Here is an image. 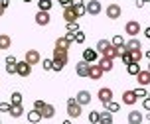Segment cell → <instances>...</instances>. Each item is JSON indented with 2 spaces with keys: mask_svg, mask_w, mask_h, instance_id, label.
<instances>
[{
  "mask_svg": "<svg viewBox=\"0 0 150 124\" xmlns=\"http://www.w3.org/2000/svg\"><path fill=\"white\" fill-rule=\"evenodd\" d=\"M146 57H148V59H150V49H148V51H146Z\"/></svg>",
  "mask_w": 150,
  "mask_h": 124,
  "instance_id": "cell-51",
  "label": "cell"
},
{
  "mask_svg": "<svg viewBox=\"0 0 150 124\" xmlns=\"http://www.w3.org/2000/svg\"><path fill=\"white\" fill-rule=\"evenodd\" d=\"M97 97H99V101L103 102V106H107V104L112 101V89L101 87V89H99V93H97Z\"/></svg>",
  "mask_w": 150,
  "mask_h": 124,
  "instance_id": "cell-3",
  "label": "cell"
},
{
  "mask_svg": "<svg viewBox=\"0 0 150 124\" xmlns=\"http://www.w3.org/2000/svg\"><path fill=\"white\" fill-rule=\"evenodd\" d=\"M6 63H14V65H16L18 61H16V57H14V55H8V57H6Z\"/></svg>",
  "mask_w": 150,
  "mask_h": 124,
  "instance_id": "cell-46",
  "label": "cell"
},
{
  "mask_svg": "<svg viewBox=\"0 0 150 124\" xmlns=\"http://www.w3.org/2000/svg\"><path fill=\"white\" fill-rule=\"evenodd\" d=\"M99 67H101L103 71H111V69H112V59L101 57V59H99Z\"/></svg>",
  "mask_w": 150,
  "mask_h": 124,
  "instance_id": "cell-23",
  "label": "cell"
},
{
  "mask_svg": "<svg viewBox=\"0 0 150 124\" xmlns=\"http://www.w3.org/2000/svg\"><path fill=\"white\" fill-rule=\"evenodd\" d=\"M120 14H122V8H120L119 4H109V6H107V18L117 20V18H120Z\"/></svg>",
  "mask_w": 150,
  "mask_h": 124,
  "instance_id": "cell-8",
  "label": "cell"
},
{
  "mask_svg": "<svg viewBox=\"0 0 150 124\" xmlns=\"http://www.w3.org/2000/svg\"><path fill=\"white\" fill-rule=\"evenodd\" d=\"M99 59V53H97V49H83V61H87V63H95Z\"/></svg>",
  "mask_w": 150,
  "mask_h": 124,
  "instance_id": "cell-14",
  "label": "cell"
},
{
  "mask_svg": "<svg viewBox=\"0 0 150 124\" xmlns=\"http://www.w3.org/2000/svg\"><path fill=\"white\" fill-rule=\"evenodd\" d=\"M53 116H55V106L45 102V106L42 108V118H53Z\"/></svg>",
  "mask_w": 150,
  "mask_h": 124,
  "instance_id": "cell-18",
  "label": "cell"
},
{
  "mask_svg": "<svg viewBox=\"0 0 150 124\" xmlns=\"http://www.w3.org/2000/svg\"><path fill=\"white\" fill-rule=\"evenodd\" d=\"M103 73H105V71L99 67V63H91V67H89V77L93 81H99L101 77H103Z\"/></svg>",
  "mask_w": 150,
  "mask_h": 124,
  "instance_id": "cell-11",
  "label": "cell"
},
{
  "mask_svg": "<svg viewBox=\"0 0 150 124\" xmlns=\"http://www.w3.org/2000/svg\"><path fill=\"white\" fill-rule=\"evenodd\" d=\"M44 106H45L44 101H36V102H34V110H40V112H42V108H44Z\"/></svg>",
  "mask_w": 150,
  "mask_h": 124,
  "instance_id": "cell-41",
  "label": "cell"
},
{
  "mask_svg": "<svg viewBox=\"0 0 150 124\" xmlns=\"http://www.w3.org/2000/svg\"><path fill=\"white\" fill-rule=\"evenodd\" d=\"M28 120H30L32 124H38L42 120V112H40V110H30V112H28Z\"/></svg>",
  "mask_w": 150,
  "mask_h": 124,
  "instance_id": "cell-25",
  "label": "cell"
},
{
  "mask_svg": "<svg viewBox=\"0 0 150 124\" xmlns=\"http://www.w3.org/2000/svg\"><path fill=\"white\" fill-rule=\"evenodd\" d=\"M63 18H65V22L67 24H73V22H77V12H75V6L71 4V6H67V8H63Z\"/></svg>",
  "mask_w": 150,
  "mask_h": 124,
  "instance_id": "cell-7",
  "label": "cell"
},
{
  "mask_svg": "<svg viewBox=\"0 0 150 124\" xmlns=\"http://www.w3.org/2000/svg\"><path fill=\"white\" fill-rule=\"evenodd\" d=\"M146 71H148V73H150V63H148V69H146Z\"/></svg>",
  "mask_w": 150,
  "mask_h": 124,
  "instance_id": "cell-53",
  "label": "cell"
},
{
  "mask_svg": "<svg viewBox=\"0 0 150 124\" xmlns=\"http://www.w3.org/2000/svg\"><path fill=\"white\" fill-rule=\"evenodd\" d=\"M130 53V59H132V63H140V59H142V51L136 49V51H128Z\"/></svg>",
  "mask_w": 150,
  "mask_h": 124,
  "instance_id": "cell-30",
  "label": "cell"
},
{
  "mask_svg": "<svg viewBox=\"0 0 150 124\" xmlns=\"http://www.w3.org/2000/svg\"><path fill=\"white\" fill-rule=\"evenodd\" d=\"M12 45V39H10V36H6V34H0V49H8Z\"/></svg>",
  "mask_w": 150,
  "mask_h": 124,
  "instance_id": "cell-26",
  "label": "cell"
},
{
  "mask_svg": "<svg viewBox=\"0 0 150 124\" xmlns=\"http://www.w3.org/2000/svg\"><path fill=\"white\" fill-rule=\"evenodd\" d=\"M81 112H83L81 104L75 101V99H67V114H69V118H79Z\"/></svg>",
  "mask_w": 150,
  "mask_h": 124,
  "instance_id": "cell-2",
  "label": "cell"
},
{
  "mask_svg": "<svg viewBox=\"0 0 150 124\" xmlns=\"http://www.w3.org/2000/svg\"><path fill=\"white\" fill-rule=\"evenodd\" d=\"M18 65V63H16ZM16 65L14 63H6V73L8 75H16Z\"/></svg>",
  "mask_w": 150,
  "mask_h": 124,
  "instance_id": "cell-39",
  "label": "cell"
},
{
  "mask_svg": "<svg viewBox=\"0 0 150 124\" xmlns=\"http://www.w3.org/2000/svg\"><path fill=\"white\" fill-rule=\"evenodd\" d=\"M8 114H10L12 118H20V116L24 114V106H22V104H12V106H10V112H8Z\"/></svg>",
  "mask_w": 150,
  "mask_h": 124,
  "instance_id": "cell-19",
  "label": "cell"
},
{
  "mask_svg": "<svg viewBox=\"0 0 150 124\" xmlns=\"http://www.w3.org/2000/svg\"><path fill=\"white\" fill-rule=\"evenodd\" d=\"M105 110H109L111 114H112V112H119V110H120V104H119V102H115V101H111V102L105 106Z\"/></svg>",
  "mask_w": 150,
  "mask_h": 124,
  "instance_id": "cell-31",
  "label": "cell"
},
{
  "mask_svg": "<svg viewBox=\"0 0 150 124\" xmlns=\"http://www.w3.org/2000/svg\"><path fill=\"white\" fill-rule=\"evenodd\" d=\"M24 2H32V0H24Z\"/></svg>",
  "mask_w": 150,
  "mask_h": 124,
  "instance_id": "cell-54",
  "label": "cell"
},
{
  "mask_svg": "<svg viewBox=\"0 0 150 124\" xmlns=\"http://www.w3.org/2000/svg\"><path fill=\"white\" fill-rule=\"evenodd\" d=\"M109 45H111V42H109V39H99V42H97V47H95V49H97V53L105 55V51L109 49Z\"/></svg>",
  "mask_w": 150,
  "mask_h": 124,
  "instance_id": "cell-21",
  "label": "cell"
},
{
  "mask_svg": "<svg viewBox=\"0 0 150 124\" xmlns=\"http://www.w3.org/2000/svg\"><path fill=\"white\" fill-rule=\"evenodd\" d=\"M103 57H109V59H117L119 57V51H117V47H115V45H109V49L105 51V55H103Z\"/></svg>",
  "mask_w": 150,
  "mask_h": 124,
  "instance_id": "cell-27",
  "label": "cell"
},
{
  "mask_svg": "<svg viewBox=\"0 0 150 124\" xmlns=\"http://www.w3.org/2000/svg\"><path fill=\"white\" fill-rule=\"evenodd\" d=\"M148 97H150V93H148Z\"/></svg>",
  "mask_w": 150,
  "mask_h": 124,
  "instance_id": "cell-55",
  "label": "cell"
},
{
  "mask_svg": "<svg viewBox=\"0 0 150 124\" xmlns=\"http://www.w3.org/2000/svg\"><path fill=\"white\" fill-rule=\"evenodd\" d=\"M125 45H127V51H136V49H140V39L138 37H130Z\"/></svg>",
  "mask_w": 150,
  "mask_h": 124,
  "instance_id": "cell-20",
  "label": "cell"
},
{
  "mask_svg": "<svg viewBox=\"0 0 150 124\" xmlns=\"http://www.w3.org/2000/svg\"><path fill=\"white\" fill-rule=\"evenodd\" d=\"M125 32H127L130 37H136L140 34V24L136 22V20H130V22H127V26H125Z\"/></svg>",
  "mask_w": 150,
  "mask_h": 124,
  "instance_id": "cell-6",
  "label": "cell"
},
{
  "mask_svg": "<svg viewBox=\"0 0 150 124\" xmlns=\"http://www.w3.org/2000/svg\"><path fill=\"white\" fill-rule=\"evenodd\" d=\"M136 101H138V97H136L134 91H125V93H122V102H125V104L132 106Z\"/></svg>",
  "mask_w": 150,
  "mask_h": 124,
  "instance_id": "cell-15",
  "label": "cell"
},
{
  "mask_svg": "<svg viewBox=\"0 0 150 124\" xmlns=\"http://www.w3.org/2000/svg\"><path fill=\"white\" fill-rule=\"evenodd\" d=\"M127 71H128V75H138L140 73V65H138V63H128L127 65Z\"/></svg>",
  "mask_w": 150,
  "mask_h": 124,
  "instance_id": "cell-29",
  "label": "cell"
},
{
  "mask_svg": "<svg viewBox=\"0 0 150 124\" xmlns=\"http://www.w3.org/2000/svg\"><path fill=\"white\" fill-rule=\"evenodd\" d=\"M53 71H61L63 67L67 65V51L63 49H53Z\"/></svg>",
  "mask_w": 150,
  "mask_h": 124,
  "instance_id": "cell-1",
  "label": "cell"
},
{
  "mask_svg": "<svg viewBox=\"0 0 150 124\" xmlns=\"http://www.w3.org/2000/svg\"><path fill=\"white\" fill-rule=\"evenodd\" d=\"M89 63L87 61H79L77 65H75V73L79 75V77H89Z\"/></svg>",
  "mask_w": 150,
  "mask_h": 124,
  "instance_id": "cell-12",
  "label": "cell"
},
{
  "mask_svg": "<svg viewBox=\"0 0 150 124\" xmlns=\"http://www.w3.org/2000/svg\"><path fill=\"white\" fill-rule=\"evenodd\" d=\"M146 120H150V112H148V114H146Z\"/></svg>",
  "mask_w": 150,
  "mask_h": 124,
  "instance_id": "cell-52",
  "label": "cell"
},
{
  "mask_svg": "<svg viewBox=\"0 0 150 124\" xmlns=\"http://www.w3.org/2000/svg\"><path fill=\"white\" fill-rule=\"evenodd\" d=\"M83 42H85V34L79 30V32L75 34V44H83Z\"/></svg>",
  "mask_w": 150,
  "mask_h": 124,
  "instance_id": "cell-38",
  "label": "cell"
},
{
  "mask_svg": "<svg viewBox=\"0 0 150 124\" xmlns=\"http://www.w3.org/2000/svg\"><path fill=\"white\" fill-rule=\"evenodd\" d=\"M75 101L79 102L81 106H87V104H91V93L89 91H79L75 95Z\"/></svg>",
  "mask_w": 150,
  "mask_h": 124,
  "instance_id": "cell-10",
  "label": "cell"
},
{
  "mask_svg": "<svg viewBox=\"0 0 150 124\" xmlns=\"http://www.w3.org/2000/svg\"><path fill=\"white\" fill-rule=\"evenodd\" d=\"M10 102H0V112H10Z\"/></svg>",
  "mask_w": 150,
  "mask_h": 124,
  "instance_id": "cell-40",
  "label": "cell"
},
{
  "mask_svg": "<svg viewBox=\"0 0 150 124\" xmlns=\"http://www.w3.org/2000/svg\"><path fill=\"white\" fill-rule=\"evenodd\" d=\"M63 124H71V120H63Z\"/></svg>",
  "mask_w": 150,
  "mask_h": 124,
  "instance_id": "cell-50",
  "label": "cell"
},
{
  "mask_svg": "<svg viewBox=\"0 0 150 124\" xmlns=\"http://www.w3.org/2000/svg\"><path fill=\"white\" fill-rule=\"evenodd\" d=\"M0 6H2V8H8V6H10V0H0Z\"/></svg>",
  "mask_w": 150,
  "mask_h": 124,
  "instance_id": "cell-47",
  "label": "cell"
},
{
  "mask_svg": "<svg viewBox=\"0 0 150 124\" xmlns=\"http://www.w3.org/2000/svg\"><path fill=\"white\" fill-rule=\"evenodd\" d=\"M67 32H71V34H77V32H79V24H77V22L67 24Z\"/></svg>",
  "mask_w": 150,
  "mask_h": 124,
  "instance_id": "cell-37",
  "label": "cell"
},
{
  "mask_svg": "<svg viewBox=\"0 0 150 124\" xmlns=\"http://www.w3.org/2000/svg\"><path fill=\"white\" fill-rule=\"evenodd\" d=\"M120 59H122V63H125V65H128V63H132V59H130V53H128V51H127V53H125V55H122Z\"/></svg>",
  "mask_w": 150,
  "mask_h": 124,
  "instance_id": "cell-42",
  "label": "cell"
},
{
  "mask_svg": "<svg viewBox=\"0 0 150 124\" xmlns=\"http://www.w3.org/2000/svg\"><path fill=\"white\" fill-rule=\"evenodd\" d=\"M38 8H40L42 12H50V8H52V0H38Z\"/></svg>",
  "mask_w": 150,
  "mask_h": 124,
  "instance_id": "cell-28",
  "label": "cell"
},
{
  "mask_svg": "<svg viewBox=\"0 0 150 124\" xmlns=\"http://www.w3.org/2000/svg\"><path fill=\"white\" fill-rule=\"evenodd\" d=\"M42 67H44L45 71H52L53 69V59H44V61H42Z\"/></svg>",
  "mask_w": 150,
  "mask_h": 124,
  "instance_id": "cell-36",
  "label": "cell"
},
{
  "mask_svg": "<svg viewBox=\"0 0 150 124\" xmlns=\"http://www.w3.org/2000/svg\"><path fill=\"white\" fill-rule=\"evenodd\" d=\"M142 112H138V110H130L128 112V124H140L142 122Z\"/></svg>",
  "mask_w": 150,
  "mask_h": 124,
  "instance_id": "cell-17",
  "label": "cell"
},
{
  "mask_svg": "<svg viewBox=\"0 0 150 124\" xmlns=\"http://www.w3.org/2000/svg\"><path fill=\"white\" fill-rule=\"evenodd\" d=\"M85 10H87V14L97 16V14L103 12V6H101V2H99V0H89V2L85 4Z\"/></svg>",
  "mask_w": 150,
  "mask_h": 124,
  "instance_id": "cell-4",
  "label": "cell"
},
{
  "mask_svg": "<svg viewBox=\"0 0 150 124\" xmlns=\"http://www.w3.org/2000/svg\"><path fill=\"white\" fill-rule=\"evenodd\" d=\"M10 104H22V93H20V91H14V93H12Z\"/></svg>",
  "mask_w": 150,
  "mask_h": 124,
  "instance_id": "cell-32",
  "label": "cell"
},
{
  "mask_svg": "<svg viewBox=\"0 0 150 124\" xmlns=\"http://www.w3.org/2000/svg\"><path fill=\"white\" fill-rule=\"evenodd\" d=\"M144 36H146V37L150 39V28H146V30H144Z\"/></svg>",
  "mask_w": 150,
  "mask_h": 124,
  "instance_id": "cell-48",
  "label": "cell"
},
{
  "mask_svg": "<svg viewBox=\"0 0 150 124\" xmlns=\"http://www.w3.org/2000/svg\"><path fill=\"white\" fill-rule=\"evenodd\" d=\"M52 22V16H50V12H38L36 14V24L38 26H47V24Z\"/></svg>",
  "mask_w": 150,
  "mask_h": 124,
  "instance_id": "cell-13",
  "label": "cell"
},
{
  "mask_svg": "<svg viewBox=\"0 0 150 124\" xmlns=\"http://www.w3.org/2000/svg\"><path fill=\"white\" fill-rule=\"evenodd\" d=\"M63 37L67 39L69 44H73V42H75V34H71V32H67V36H63Z\"/></svg>",
  "mask_w": 150,
  "mask_h": 124,
  "instance_id": "cell-44",
  "label": "cell"
},
{
  "mask_svg": "<svg viewBox=\"0 0 150 124\" xmlns=\"http://www.w3.org/2000/svg\"><path fill=\"white\" fill-rule=\"evenodd\" d=\"M111 44L115 45V47H120V45H125V44H127V42L122 39V36H115V37H112V39H111Z\"/></svg>",
  "mask_w": 150,
  "mask_h": 124,
  "instance_id": "cell-33",
  "label": "cell"
},
{
  "mask_svg": "<svg viewBox=\"0 0 150 124\" xmlns=\"http://www.w3.org/2000/svg\"><path fill=\"white\" fill-rule=\"evenodd\" d=\"M28 65H38L40 61H42V55H40V51L38 49H28L26 51V59H24Z\"/></svg>",
  "mask_w": 150,
  "mask_h": 124,
  "instance_id": "cell-5",
  "label": "cell"
},
{
  "mask_svg": "<svg viewBox=\"0 0 150 124\" xmlns=\"http://www.w3.org/2000/svg\"><path fill=\"white\" fill-rule=\"evenodd\" d=\"M134 93H136V97H138V99H146V97H148V91H146L144 87L134 89Z\"/></svg>",
  "mask_w": 150,
  "mask_h": 124,
  "instance_id": "cell-34",
  "label": "cell"
},
{
  "mask_svg": "<svg viewBox=\"0 0 150 124\" xmlns=\"http://www.w3.org/2000/svg\"><path fill=\"white\" fill-rule=\"evenodd\" d=\"M89 122L91 124H99V112L97 110H91L89 112Z\"/></svg>",
  "mask_w": 150,
  "mask_h": 124,
  "instance_id": "cell-35",
  "label": "cell"
},
{
  "mask_svg": "<svg viewBox=\"0 0 150 124\" xmlns=\"http://www.w3.org/2000/svg\"><path fill=\"white\" fill-rule=\"evenodd\" d=\"M32 73V65H28L26 61H18V65H16V75H20V77H28Z\"/></svg>",
  "mask_w": 150,
  "mask_h": 124,
  "instance_id": "cell-9",
  "label": "cell"
},
{
  "mask_svg": "<svg viewBox=\"0 0 150 124\" xmlns=\"http://www.w3.org/2000/svg\"><path fill=\"white\" fill-rule=\"evenodd\" d=\"M142 106H144V110H148V112H150V97H146V99H144Z\"/></svg>",
  "mask_w": 150,
  "mask_h": 124,
  "instance_id": "cell-45",
  "label": "cell"
},
{
  "mask_svg": "<svg viewBox=\"0 0 150 124\" xmlns=\"http://www.w3.org/2000/svg\"><path fill=\"white\" fill-rule=\"evenodd\" d=\"M4 10H6V8H2V6H0V18L4 16Z\"/></svg>",
  "mask_w": 150,
  "mask_h": 124,
  "instance_id": "cell-49",
  "label": "cell"
},
{
  "mask_svg": "<svg viewBox=\"0 0 150 124\" xmlns=\"http://www.w3.org/2000/svg\"><path fill=\"white\" fill-rule=\"evenodd\" d=\"M69 42L67 39H65V37H57V39H55V49H63V51H67L69 49Z\"/></svg>",
  "mask_w": 150,
  "mask_h": 124,
  "instance_id": "cell-24",
  "label": "cell"
},
{
  "mask_svg": "<svg viewBox=\"0 0 150 124\" xmlns=\"http://www.w3.org/2000/svg\"><path fill=\"white\" fill-rule=\"evenodd\" d=\"M99 124H112V114L109 112V110L99 112Z\"/></svg>",
  "mask_w": 150,
  "mask_h": 124,
  "instance_id": "cell-22",
  "label": "cell"
},
{
  "mask_svg": "<svg viewBox=\"0 0 150 124\" xmlns=\"http://www.w3.org/2000/svg\"><path fill=\"white\" fill-rule=\"evenodd\" d=\"M136 81H138V85H140V87L150 85V73L146 71V69H140V73L136 75Z\"/></svg>",
  "mask_w": 150,
  "mask_h": 124,
  "instance_id": "cell-16",
  "label": "cell"
},
{
  "mask_svg": "<svg viewBox=\"0 0 150 124\" xmlns=\"http://www.w3.org/2000/svg\"><path fill=\"white\" fill-rule=\"evenodd\" d=\"M57 2H59L63 8H67V6H71V4H73V0H57Z\"/></svg>",
  "mask_w": 150,
  "mask_h": 124,
  "instance_id": "cell-43",
  "label": "cell"
}]
</instances>
